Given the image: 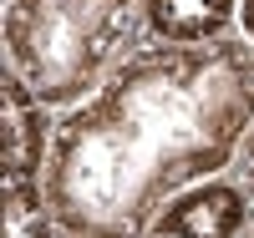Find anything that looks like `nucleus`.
Instances as JSON below:
<instances>
[{
  "instance_id": "f03ea898",
  "label": "nucleus",
  "mask_w": 254,
  "mask_h": 238,
  "mask_svg": "<svg viewBox=\"0 0 254 238\" xmlns=\"http://www.w3.org/2000/svg\"><path fill=\"white\" fill-rule=\"evenodd\" d=\"M5 71H15L51 112L81 106L137 46L142 0H5Z\"/></svg>"
},
{
  "instance_id": "423d86ee",
  "label": "nucleus",
  "mask_w": 254,
  "mask_h": 238,
  "mask_svg": "<svg viewBox=\"0 0 254 238\" xmlns=\"http://www.w3.org/2000/svg\"><path fill=\"white\" fill-rule=\"evenodd\" d=\"M5 238H66L41 183L5 178Z\"/></svg>"
},
{
  "instance_id": "39448f33",
  "label": "nucleus",
  "mask_w": 254,
  "mask_h": 238,
  "mask_svg": "<svg viewBox=\"0 0 254 238\" xmlns=\"http://www.w3.org/2000/svg\"><path fill=\"white\" fill-rule=\"evenodd\" d=\"M142 31L163 46H214L239 36V0H142Z\"/></svg>"
},
{
  "instance_id": "1a4fd4ad",
  "label": "nucleus",
  "mask_w": 254,
  "mask_h": 238,
  "mask_svg": "<svg viewBox=\"0 0 254 238\" xmlns=\"http://www.w3.org/2000/svg\"><path fill=\"white\" fill-rule=\"evenodd\" d=\"M244 238H254V223H249V233H244Z\"/></svg>"
},
{
  "instance_id": "7ed1b4c3",
  "label": "nucleus",
  "mask_w": 254,
  "mask_h": 238,
  "mask_svg": "<svg viewBox=\"0 0 254 238\" xmlns=\"http://www.w3.org/2000/svg\"><path fill=\"white\" fill-rule=\"evenodd\" d=\"M254 223V198L249 188L224 172L198 188L178 192L173 203H163V213L147 223L142 238H244Z\"/></svg>"
},
{
  "instance_id": "0eeeda50",
  "label": "nucleus",
  "mask_w": 254,
  "mask_h": 238,
  "mask_svg": "<svg viewBox=\"0 0 254 238\" xmlns=\"http://www.w3.org/2000/svg\"><path fill=\"white\" fill-rule=\"evenodd\" d=\"M234 178L249 188V198H254V127H249V137H244V147H239V162H234Z\"/></svg>"
},
{
  "instance_id": "20e7f679",
  "label": "nucleus",
  "mask_w": 254,
  "mask_h": 238,
  "mask_svg": "<svg viewBox=\"0 0 254 238\" xmlns=\"http://www.w3.org/2000/svg\"><path fill=\"white\" fill-rule=\"evenodd\" d=\"M5 92V178L15 183H41L51 162V137H56V117L15 71L0 76Z\"/></svg>"
},
{
  "instance_id": "f257e3e1",
  "label": "nucleus",
  "mask_w": 254,
  "mask_h": 238,
  "mask_svg": "<svg viewBox=\"0 0 254 238\" xmlns=\"http://www.w3.org/2000/svg\"><path fill=\"white\" fill-rule=\"evenodd\" d=\"M254 127V46L147 41L56 117L46 203L66 238H142L178 192L224 178Z\"/></svg>"
},
{
  "instance_id": "6e6552de",
  "label": "nucleus",
  "mask_w": 254,
  "mask_h": 238,
  "mask_svg": "<svg viewBox=\"0 0 254 238\" xmlns=\"http://www.w3.org/2000/svg\"><path fill=\"white\" fill-rule=\"evenodd\" d=\"M239 36L254 46V0H239Z\"/></svg>"
}]
</instances>
